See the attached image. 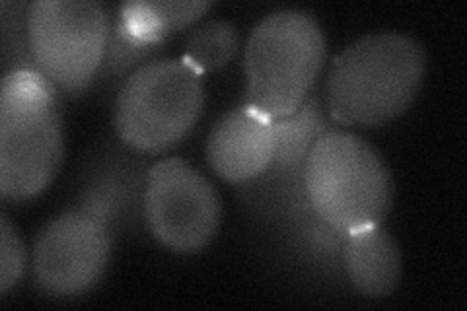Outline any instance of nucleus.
Here are the masks:
<instances>
[{
	"label": "nucleus",
	"mask_w": 467,
	"mask_h": 311,
	"mask_svg": "<svg viewBox=\"0 0 467 311\" xmlns=\"http://www.w3.org/2000/svg\"><path fill=\"white\" fill-rule=\"evenodd\" d=\"M427 72L420 43L405 34H370L333 58L326 99L333 121L378 127L405 113Z\"/></svg>",
	"instance_id": "obj_1"
},
{
	"label": "nucleus",
	"mask_w": 467,
	"mask_h": 311,
	"mask_svg": "<svg viewBox=\"0 0 467 311\" xmlns=\"http://www.w3.org/2000/svg\"><path fill=\"white\" fill-rule=\"evenodd\" d=\"M61 92L39 72L3 77L0 94V195L22 202L46 189L61 168Z\"/></svg>",
	"instance_id": "obj_2"
},
{
	"label": "nucleus",
	"mask_w": 467,
	"mask_h": 311,
	"mask_svg": "<svg viewBox=\"0 0 467 311\" xmlns=\"http://www.w3.org/2000/svg\"><path fill=\"white\" fill-rule=\"evenodd\" d=\"M326 37L316 16L285 8L263 18L245 43L244 103L283 119L312 96L326 63Z\"/></svg>",
	"instance_id": "obj_3"
},
{
	"label": "nucleus",
	"mask_w": 467,
	"mask_h": 311,
	"mask_svg": "<svg viewBox=\"0 0 467 311\" xmlns=\"http://www.w3.org/2000/svg\"><path fill=\"white\" fill-rule=\"evenodd\" d=\"M238 187V195L269 233L275 259L298 276L326 286L345 288L343 249L347 235L333 228L312 206L304 185V171L290 175L261 173Z\"/></svg>",
	"instance_id": "obj_4"
},
{
	"label": "nucleus",
	"mask_w": 467,
	"mask_h": 311,
	"mask_svg": "<svg viewBox=\"0 0 467 311\" xmlns=\"http://www.w3.org/2000/svg\"><path fill=\"white\" fill-rule=\"evenodd\" d=\"M304 185L316 213L343 233L382 224L393 204V180L367 140L327 130L304 166Z\"/></svg>",
	"instance_id": "obj_5"
},
{
	"label": "nucleus",
	"mask_w": 467,
	"mask_h": 311,
	"mask_svg": "<svg viewBox=\"0 0 467 311\" xmlns=\"http://www.w3.org/2000/svg\"><path fill=\"white\" fill-rule=\"evenodd\" d=\"M202 106V80L192 65L183 58H152L117 94V135L135 152H166L195 127Z\"/></svg>",
	"instance_id": "obj_6"
},
{
	"label": "nucleus",
	"mask_w": 467,
	"mask_h": 311,
	"mask_svg": "<svg viewBox=\"0 0 467 311\" xmlns=\"http://www.w3.org/2000/svg\"><path fill=\"white\" fill-rule=\"evenodd\" d=\"M109 29V10L98 0H36L27 6V39L37 68L68 96H82L98 77Z\"/></svg>",
	"instance_id": "obj_7"
},
{
	"label": "nucleus",
	"mask_w": 467,
	"mask_h": 311,
	"mask_svg": "<svg viewBox=\"0 0 467 311\" xmlns=\"http://www.w3.org/2000/svg\"><path fill=\"white\" fill-rule=\"evenodd\" d=\"M223 204L211 181L182 158L149 170L144 189L146 228L175 254H197L216 235Z\"/></svg>",
	"instance_id": "obj_8"
},
{
	"label": "nucleus",
	"mask_w": 467,
	"mask_h": 311,
	"mask_svg": "<svg viewBox=\"0 0 467 311\" xmlns=\"http://www.w3.org/2000/svg\"><path fill=\"white\" fill-rule=\"evenodd\" d=\"M115 233L96 218L68 209L53 218L34 245V280L51 298L90 292L109 264Z\"/></svg>",
	"instance_id": "obj_9"
},
{
	"label": "nucleus",
	"mask_w": 467,
	"mask_h": 311,
	"mask_svg": "<svg viewBox=\"0 0 467 311\" xmlns=\"http://www.w3.org/2000/svg\"><path fill=\"white\" fill-rule=\"evenodd\" d=\"M149 170L144 160L113 148L99 152L86 168L70 209L96 218L115 235L123 228H142Z\"/></svg>",
	"instance_id": "obj_10"
},
{
	"label": "nucleus",
	"mask_w": 467,
	"mask_h": 311,
	"mask_svg": "<svg viewBox=\"0 0 467 311\" xmlns=\"http://www.w3.org/2000/svg\"><path fill=\"white\" fill-rule=\"evenodd\" d=\"M275 154V121L240 106L218 119L207 139V160L218 177L232 185L252 181L265 171Z\"/></svg>",
	"instance_id": "obj_11"
},
{
	"label": "nucleus",
	"mask_w": 467,
	"mask_h": 311,
	"mask_svg": "<svg viewBox=\"0 0 467 311\" xmlns=\"http://www.w3.org/2000/svg\"><path fill=\"white\" fill-rule=\"evenodd\" d=\"M347 283L367 298H388L400 286L403 261L398 242L382 226L347 235L343 249Z\"/></svg>",
	"instance_id": "obj_12"
},
{
	"label": "nucleus",
	"mask_w": 467,
	"mask_h": 311,
	"mask_svg": "<svg viewBox=\"0 0 467 311\" xmlns=\"http://www.w3.org/2000/svg\"><path fill=\"white\" fill-rule=\"evenodd\" d=\"M329 130L326 109L319 98L310 96L292 115L275 119V154L271 166L263 171L269 175H290L304 171L314 144Z\"/></svg>",
	"instance_id": "obj_13"
},
{
	"label": "nucleus",
	"mask_w": 467,
	"mask_h": 311,
	"mask_svg": "<svg viewBox=\"0 0 467 311\" xmlns=\"http://www.w3.org/2000/svg\"><path fill=\"white\" fill-rule=\"evenodd\" d=\"M213 3H125L115 14V20L125 32L140 43L160 46L178 29L193 24Z\"/></svg>",
	"instance_id": "obj_14"
},
{
	"label": "nucleus",
	"mask_w": 467,
	"mask_h": 311,
	"mask_svg": "<svg viewBox=\"0 0 467 311\" xmlns=\"http://www.w3.org/2000/svg\"><path fill=\"white\" fill-rule=\"evenodd\" d=\"M238 29L226 20H213L197 27L185 43L183 61L199 74L226 67L238 51Z\"/></svg>",
	"instance_id": "obj_15"
},
{
	"label": "nucleus",
	"mask_w": 467,
	"mask_h": 311,
	"mask_svg": "<svg viewBox=\"0 0 467 311\" xmlns=\"http://www.w3.org/2000/svg\"><path fill=\"white\" fill-rule=\"evenodd\" d=\"M158 51L160 46H149V43L137 41L117 24L115 18H111L108 47L104 63H101V68L98 72V78L106 84L119 80L123 77L127 80L130 74L144 65L146 58H150Z\"/></svg>",
	"instance_id": "obj_16"
},
{
	"label": "nucleus",
	"mask_w": 467,
	"mask_h": 311,
	"mask_svg": "<svg viewBox=\"0 0 467 311\" xmlns=\"http://www.w3.org/2000/svg\"><path fill=\"white\" fill-rule=\"evenodd\" d=\"M27 6L29 3L0 5L5 74L16 72V70L39 72L32 49H29V39H27Z\"/></svg>",
	"instance_id": "obj_17"
},
{
	"label": "nucleus",
	"mask_w": 467,
	"mask_h": 311,
	"mask_svg": "<svg viewBox=\"0 0 467 311\" xmlns=\"http://www.w3.org/2000/svg\"><path fill=\"white\" fill-rule=\"evenodd\" d=\"M26 269V247L16 226L6 214L0 216V294L6 295L20 283Z\"/></svg>",
	"instance_id": "obj_18"
}]
</instances>
